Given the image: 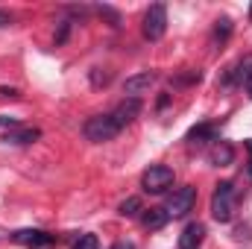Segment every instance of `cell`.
<instances>
[{"mask_svg": "<svg viewBox=\"0 0 252 249\" xmlns=\"http://www.w3.org/2000/svg\"><path fill=\"white\" fill-rule=\"evenodd\" d=\"M153 85H156V73H153V70H141V73H132V76H126L124 94H129V97H135V100H138V94L150 91Z\"/></svg>", "mask_w": 252, "mask_h": 249, "instance_id": "cell-8", "label": "cell"}, {"mask_svg": "<svg viewBox=\"0 0 252 249\" xmlns=\"http://www.w3.org/2000/svg\"><path fill=\"white\" fill-rule=\"evenodd\" d=\"M67 32H70V24H67V21H62V24H59V32H56V44H64Z\"/></svg>", "mask_w": 252, "mask_h": 249, "instance_id": "cell-20", "label": "cell"}, {"mask_svg": "<svg viewBox=\"0 0 252 249\" xmlns=\"http://www.w3.org/2000/svg\"><path fill=\"white\" fill-rule=\"evenodd\" d=\"M100 15H106V18L112 21V27H121V18H118V12H112L109 6H100Z\"/></svg>", "mask_w": 252, "mask_h": 249, "instance_id": "cell-18", "label": "cell"}, {"mask_svg": "<svg viewBox=\"0 0 252 249\" xmlns=\"http://www.w3.org/2000/svg\"><path fill=\"white\" fill-rule=\"evenodd\" d=\"M202 238H205L202 223H190V226H185V232L179 235V249H199Z\"/></svg>", "mask_w": 252, "mask_h": 249, "instance_id": "cell-10", "label": "cell"}, {"mask_svg": "<svg viewBox=\"0 0 252 249\" xmlns=\"http://www.w3.org/2000/svg\"><path fill=\"white\" fill-rule=\"evenodd\" d=\"M167 220H170V217L164 214V208H150V211H144V214H141V226H144V229H150V232L161 229Z\"/></svg>", "mask_w": 252, "mask_h": 249, "instance_id": "cell-12", "label": "cell"}, {"mask_svg": "<svg viewBox=\"0 0 252 249\" xmlns=\"http://www.w3.org/2000/svg\"><path fill=\"white\" fill-rule=\"evenodd\" d=\"M38 138H41V129H35V126H15V129H6V135H3L6 144H32Z\"/></svg>", "mask_w": 252, "mask_h": 249, "instance_id": "cell-9", "label": "cell"}, {"mask_svg": "<svg viewBox=\"0 0 252 249\" xmlns=\"http://www.w3.org/2000/svg\"><path fill=\"white\" fill-rule=\"evenodd\" d=\"M0 126H6V129H15V126H18V121H15V118H6V115H0Z\"/></svg>", "mask_w": 252, "mask_h": 249, "instance_id": "cell-21", "label": "cell"}, {"mask_svg": "<svg viewBox=\"0 0 252 249\" xmlns=\"http://www.w3.org/2000/svg\"><path fill=\"white\" fill-rule=\"evenodd\" d=\"M173 185V170L167 164H153L150 170H144L141 176V187L147 193H164L167 187Z\"/></svg>", "mask_w": 252, "mask_h": 249, "instance_id": "cell-4", "label": "cell"}, {"mask_svg": "<svg viewBox=\"0 0 252 249\" xmlns=\"http://www.w3.org/2000/svg\"><path fill=\"white\" fill-rule=\"evenodd\" d=\"M82 132H85L88 141H94V144H106V141H112V138L121 132V126L112 121V115H94V118L85 121Z\"/></svg>", "mask_w": 252, "mask_h": 249, "instance_id": "cell-2", "label": "cell"}, {"mask_svg": "<svg viewBox=\"0 0 252 249\" xmlns=\"http://www.w3.org/2000/svg\"><path fill=\"white\" fill-rule=\"evenodd\" d=\"M250 94H252V88H250Z\"/></svg>", "mask_w": 252, "mask_h": 249, "instance_id": "cell-26", "label": "cell"}, {"mask_svg": "<svg viewBox=\"0 0 252 249\" xmlns=\"http://www.w3.org/2000/svg\"><path fill=\"white\" fill-rule=\"evenodd\" d=\"M73 249H100V241H97V235L85 232V235H79V238L73 241Z\"/></svg>", "mask_w": 252, "mask_h": 249, "instance_id": "cell-17", "label": "cell"}, {"mask_svg": "<svg viewBox=\"0 0 252 249\" xmlns=\"http://www.w3.org/2000/svg\"><path fill=\"white\" fill-rule=\"evenodd\" d=\"M208 158H211V164H214V167H229V164L235 161V150H232L226 141H217V144L211 147Z\"/></svg>", "mask_w": 252, "mask_h": 249, "instance_id": "cell-11", "label": "cell"}, {"mask_svg": "<svg viewBox=\"0 0 252 249\" xmlns=\"http://www.w3.org/2000/svg\"><path fill=\"white\" fill-rule=\"evenodd\" d=\"M235 208H238V190L232 182H220L214 187V196H211V217L217 223H229L235 217Z\"/></svg>", "mask_w": 252, "mask_h": 249, "instance_id": "cell-1", "label": "cell"}, {"mask_svg": "<svg viewBox=\"0 0 252 249\" xmlns=\"http://www.w3.org/2000/svg\"><path fill=\"white\" fill-rule=\"evenodd\" d=\"M188 141H193V144H202V141H217L214 126L202 124V126H196V129H190V132H188Z\"/></svg>", "mask_w": 252, "mask_h": 249, "instance_id": "cell-14", "label": "cell"}, {"mask_svg": "<svg viewBox=\"0 0 252 249\" xmlns=\"http://www.w3.org/2000/svg\"><path fill=\"white\" fill-rule=\"evenodd\" d=\"M109 79H112V73H100V70L91 73V82L94 85H109Z\"/></svg>", "mask_w": 252, "mask_h": 249, "instance_id": "cell-19", "label": "cell"}, {"mask_svg": "<svg viewBox=\"0 0 252 249\" xmlns=\"http://www.w3.org/2000/svg\"><path fill=\"white\" fill-rule=\"evenodd\" d=\"M0 94H3V97H15L18 91H15V88H0Z\"/></svg>", "mask_w": 252, "mask_h": 249, "instance_id": "cell-24", "label": "cell"}, {"mask_svg": "<svg viewBox=\"0 0 252 249\" xmlns=\"http://www.w3.org/2000/svg\"><path fill=\"white\" fill-rule=\"evenodd\" d=\"M193 202H196V187H176L173 193H170V199H167V205H164V214L167 217H185L190 208H193Z\"/></svg>", "mask_w": 252, "mask_h": 249, "instance_id": "cell-5", "label": "cell"}, {"mask_svg": "<svg viewBox=\"0 0 252 249\" xmlns=\"http://www.w3.org/2000/svg\"><path fill=\"white\" fill-rule=\"evenodd\" d=\"M12 24V15H6L3 9H0V27H9Z\"/></svg>", "mask_w": 252, "mask_h": 249, "instance_id": "cell-22", "label": "cell"}, {"mask_svg": "<svg viewBox=\"0 0 252 249\" xmlns=\"http://www.w3.org/2000/svg\"><path fill=\"white\" fill-rule=\"evenodd\" d=\"M247 150H250V176H252V141H247Z\"/></svg>", "mask_w": 252, "mask_h": 249, "instance_id": "cell-25", "label": "cell"}, {"mask_svg": "<svg viewBox=\"0 0 252 249\" xmlns=\"http://www.w3.org/2000/svg\"><path fill=\"white\" fill-rule=\"evenodd\" d=\"M141 211H144V208H141V199H138V196L124 199V202H121V208H118V214H121V217H138Z\"/></svg>", "mask_w": 252, "mask_h": 249, "instance_id": "cell-15", "label": "cell"}, {"mask_svg": "<svg viewBox=\"0 0 252 249\" xmlns=\"http://www.w3.org/2000/svg\"><path fill=\"white\" fill-rule=\"evenodd\" d=\"M109 115H112V121H115V124L124 129V126H129L135 118H138V115H141V100H135V97H126V100H121V103H118V106H115Z\"/></svg>", "mask_w": 252, "mask_h": 249, "instance_id": "cell-7", "label": "cell"}, {"mask_svg": "<svg viewBox=\"0 0 252 249\" xmlns=\"http://www.w3.org/2000/svg\"><path fill=\"white\" fill-rule=\"evenodd\" d=\"M226 82H241V85L252 88V56H244V62L235 67V73H232Z\"/></svg>", "mask_w": 252, "mask_h": 249, "instance_id": "cell-13", "label": "cell"}, {"mask_svg": "<svg viewBox=\"0 0 252 249\" xmlns=\"http://www.w3.org/2000/svg\"><path fill=\"white\" fill-rule=\"evenodd\" d=\"M229 35H232V21H229V18L217 21V27H214V41H217V44H223Z\"/></svg>", "mask_w": 252, "mask_h": 249, "instance_id": "cell-16", "label": "cell"}, {"mask_svg": "<svg viewBox=\"0 0 252 249\" xmlns=\"http://www.w3.org/2000/svg\"><path fill=\"white\" fill-rule=\"evenodd\" d=\"M112 249H135V247H132L129 241H118V244H115V247H112Z\"/></svg>", "mask_w": 252, "mask_h": 249, "instance_id": "cell-23", "label": "cell"}, {"mask_svg": "<svg viewBox=\"0 0 252 249\" xmlns=\"http://www.w3.org/2000/svg\"><path fill=\"white\" fill-rule=\"evenodd\" d=\"M141 30H144V38H147V41H158V38L167 32V9H164V3H153V6L147 9Z\"/></svg>", "mask_w": 252, "mask_h": 249, "instance_id": "cell-3", "label": "cell"}, {"mask_svg": "<svg viewBox=\"0 0 252 249\" xmlns=\"http://www.w3.org/2000/svg\"><path fill=\"white\" fill-rule=\"evenodd\" d=\"M12 241L21 244V247H27V249H50L56 244V238L47 235V232H41V229H21V232L12 235Z\"/></svg>", "mask_w": 252, "mask_h": 249, "instance_id": "cell-6", "label": "cell"}]
</instances>
